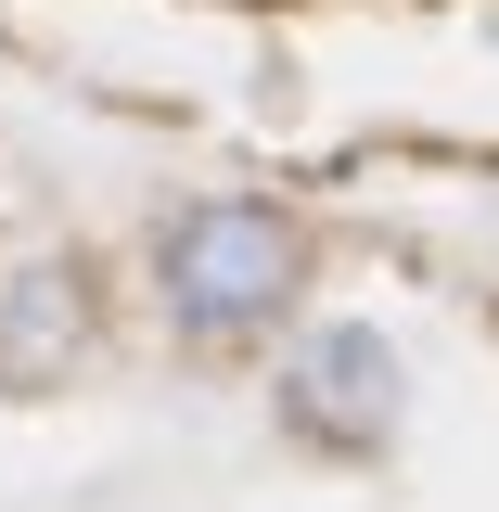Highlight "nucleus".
Returning <instances> with one entry per match:
<instances>
[{
    "instance_id": "f257e3e1",
    "label": "nucleus",
    "mask_w": 499,
    "mask_h": 512,
    "mask_svg": "<svg viewBox=\"0 0 499 512\" xmlns=\"http://www.w3.org/2000/svg\"><path fill=\"white\" fill-rule=\"evenodd\" d=\"M282 295H295V218H269V205H192L167 231V308L192 333H244Z\"/></svg>"
},
{
    "instance_id": "f03ea898",
    "label": "nucleus",
    "mask_w": 499,
    "mask_h": 512,
    "mask_svg": "<svg viewBox=\"0 0 499 512\" xmlns=\"http://www.w3.org/2000/svg\"><path fill=\"white\" fill-rule=\"evenodd\" d=\"M295 410H308L320 436H384L397 423V346H384L372 320H346V333H320L308 346V372H295Z\"/></svg>"
},
{
    "instance_id": "7ed1b4c3",
    "label": "nucleus",
    "mask_w": 499,
    "mask_h": 512,
    "mask_svg": "<svg viewBox=\"0 0 499 512\" xmlns=\"http://www.w3.org/2000/svg\"><path fill=\"white\" fill-rule=\"evenodd\" d=\"M77 333H90V295H77V269H13L0 282V384H64L77 359Z\"/></svg>"
}]
</instances>
